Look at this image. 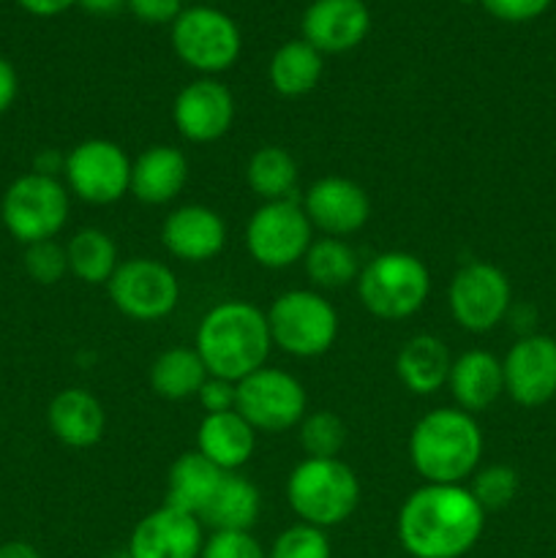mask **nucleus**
I'll list each match as a JSON object with an SVG mask.
<instances>
[{
	"instance_id": "7ed1b4c3",
	"label": "nucleus",
	"mask_w": 556,
	"mask_h": 558,
	"mask_svg": "<svg viewBox=\"0 0 556 558\" xmlns=\"http://www.w3.org/2000/svg\"><path fill=\"white\" fill-rule=\"evenodd\" d=\"M483 428L458 407L431 409L409 434V461L425 483L467 485L483 461Z\"/></svg>"
},
{
	"instance_id": "4be33fe9",
	"label": "nucleus",
	"mask_w": 556,
	"mask_h": 558,
	"mask_svg": "<svg viewBox=\"0 0 556 558\" xmlns=\"http://www.w3.org/2000/svg\"><path fill=\"white\" fill-rule=\"evenodd\" d=\"M447 390L461 412L478 414L494 407L505 396V374L501 360L485 349H469V352L452 357Z\"/></svg>"
},
{
	"instance_id": "0eeeda50",
	"label": "nucleus",
	"mask_w": 556,
	"mask_h": 558,
	"mask_svg": "<svg viewBox=\"0 0 556 558\" xmlns=\"http://www.w3.org/2000/svg\"><path fill=\"white\" fill-rule=\"evenodd\" d=\"M71 213V194L65 183L49 174L27 172L5 189L0 199L3 227L16 243L33 245L55 240Z\"/></svg>"
},
{
	"instance_id": "5701e85b",
	"label": "nucleus",
	"mask_w": 556,
	"mask_h": 558,
	"mask_svg": "<svg viewBox=\"0 0 556 558\" xmlns=\"http://www.w3.org/2000/svg\"><path fill=\"white\" fill-rule=\"evenodd\" d=\"M196 452L221 472H238L254 458L256 430L238 409L205 414L196 428Z\"/></svg>"
},
{
	"instance_id": "b1692460",
	"label": "nucleus",
	"mask_w": 556,
	"mask_h": 558,
	"mask_svg": "<svg viewBox=\"0 0 556 558\" xmlns=\"http://www.w3.org/2000/svg\"><path fill=\"white\" fill-rule=\"evenodd\" d=\"M452 368V354L439 336L420 332L409 338L396 357V374L412 396H434L447 387Z\"/></svg>"
},
{
	"instance_id": "aec40b11",
	"label": "nucleus",
	"mask_w": 556,
	"mask_h": 558,
	"mask_svg": "<svg viewBox=\"0 0 556 558\" xmlns=\"http://www.w3.org/2000/svg\"><path fill=\"white\" fill-rule=\"evenodd\" d=\"M189 174V158L183 150L172 145H150L131 158L129 194L142 205H169L183 194Z\"/></svg>"
},
{
	"instance_id": "1a4fd4ad",
	"label": "nucleus",
	"mask_w": 556,
	"mask_h": 558,
	"mask_svg": "<svg viewBox=\"0 0 556 558\" xmlns=\"http://www.w3.org/2000/svg\"><path fill=\"white\" fill-rule=\"evenodd\" d=\"M245 251L267 270H287L303 262L314 243V227L298 199L262 202L245 223Z\"/></svg>"
},
{
	"instance_id": "412c9836",
	"label": "nucleus",
	"mask_w": 556,
	"mask_h": 558,
	"mask_svg": "<svg viewBox=\"0 0 556 558\" xmlns=\"http://www.w3.org/2000/svg\"><path fill=\"white\" fill-rule=\"evenodd\" d=\"M47 425L60 445L71 450H87L104 439L107 412L93 392L82 387H65L49 401Z\"/></svg>"
},
{
	"instance_id": "c03bdc74",
	"label": "nucleus",
	"mask_w": 556,
	"mask_h": 558,
	"mask_svg": "<svg viewBox=\"0 0 556 558\" xmlns=\"http://www.w3.org/2000/svg\"><path fill=\"white\" fill-rule=\"evenodd\" d=\"M458 3H480V0H458Z\"/></svg>"
},
{
	"instance_id": "bb28decb",
	"label": "nucleus",
	"mask_w": 556,
	"mask_h": 558,
	"mask_svg": "<svg viewBox=\"0 0 556 558\" xmlns=\"http://www.w3.org/2000/svg\"><path fill=\"white\" fill-rule=\"evenodd\" d=\"M325 74V54L316 52L305 38H292L273 52L267 63L270 87L283 98L309 96Z\"/></svg>"
},
{
	"instance_id": "c9c22d12",
	"label": "nucleus",
	"mask_w": 556,
	"mask_h": 558,
	"mask_svg": "<svg viewBox=\"0 0 556 558\" xmlns=\"http://www.w3.org/2000/svg\"><path fill=\"white\" fill-rule=\"evenodd\" d=\"M200 558H267V550L251 532H213Z\"/></svg>"
},
{
	"instance_id": "39448f33",
	"label": "nucleus",
	"mask_w": 556,
	"mask_h": 558,
	"mask_svg": "<svg viewBox=\"0 0 556 558\" xmlns=\"http://www.w3.org/2000/svg\"><path fill=\"white\" fill-rule=\"evenodd\" d=\"M358 298L376 319L401 322L423 311L431 294V270L409 251L376 254L358 276Z\"/></svg>"
},
{
	"instance_id": "9b49d317",
	"label": "nucleus",
	"mask_w": 556,
	"mask_h": 558,
	"mask_svg": "<svg viewBox=\"0 0 556 558\" xmlns=\"http://www.w3.org/2000/svg\"><path fill=\"white\" fill-rule=\"evenodd\" d=\"M238 412L254 425L256 434H281L298 428L309 414V396L294 374L262 365L238 381Z\"/></svg>"
},
{
	"instance_id": "c756f323",
	"label": "nucleus",
	"mask_w": 556,
	"mask_h": 558,
	"mask_svg": "<svg viewBox=\"0 0 556 558\" xmlns=\"http://www.w3.org/2000/svg\"><path fill=\"white\" fill-rule=\"evenodd\" d=\"M303 270L316 292H327V289H343L349 283H358L363 267H360L358 251L347 240L314 238L303 256Z\"/></svg>"
},
{
	"instance_id": "6e6552de",
	"label": "nucleus",
	"mask_w": 556,
	"mask_h": 558,
	"mask_svg": "<svg viewBox=\"0 0 556 558\" xmlns=\"http://www.w3.org/2000/svg\"><path fill=\"white\" fill-rule=\"evenodd\" d=\"M172 49L189 69L202 76L229 71L240 58L243 36L238 22L213 5H191L172 22Z\"/></svg>"
},
{
	"instance_id": "e433bc0d",
	"label": "nucleus",
	"mask_w": 556,
	"mask_h": 558,
	"mask_svg": "<svg viewBox=\"0 0 556 558\" xmlns=\"http://www.w3.org/2000/svg\"><path fill=\"white\" fill-rule=\"evenodd\" d=\"M196 401L205 409V414L232 412V409H238V381L221 379V376H207Z\"/></svg>"
},
{
	"instance_id": "72a5a7b5",
	"label": "nucleus",
	"mask_w": 556,
	"mask_h": 558,
	"mask_svg": "<svg viewBox=\"0 0 556 558\" xmlns=\"http://www.w3.org/2000/svg\"><path fill=\"white\" fill-rule=\"evenodd\" d=\"M267 558H333V548L325 529L294 523L273 539Z\"/></svg>"
},
{
	"instance_id": "ddd939ff",
	"label": "nucleus",
	"mask_w": 556,
	"mask_h": 558,
	"mask_svg": "<svg viewBox=\"0 0 556 558\" xmlns=\"http://www.w3.org/2000/svg\"><path fill=\"white\" fill-rule=\"evenodd\" d=\"M107 292L114 308L134 322L164 319L180 303V281L172 267L147 256L120 262Z\"/></svg>"
},
{
	"instance_id": "dca6fc26",
	"label": "nucleus",
	"mask_w": 556,
	"mask_h": 558,
	"mask_svg": "<svg viewBox=\"0 0 556 558\" xmlns=\"http://www.w3.org/2000/svg\"><path fill=\"white\" fill-rule=\"evenodd\" d=\"M300 205L311 227L319 229L325 238H349L360 232L371 218V199L363 185L341 174L314 180Z\"/></svg>"
},
{
	"instance_id": "20e7f679",
	"label": "nucleus",
	"mask_w": 556,
	"mask_h": 558,
	"mask_svg": "<svg viewBox=\"0 0 556 558\" xmlns=\"http://www.w3.org/2000/svg\"><path fill=\"white\" fill-rule=\"evenodd\" d=\"M287 501L300 523L341 526L360 505V480L341 458H303L287 477Z\"/></svg>"
},
{
	"instance_id": "2f4dec72",
	"label": "nucleus",
	"mask_w": 556,
	"mask_h": 558,
	"mask_svg": "<svg viewBox=\"0 0 556 558\" xmlns=\"http://www.w3.org/2000/svg\"><path fill=\"white\" fill-rule=\"evenodd\" d=\"M298 441L305 458H338L347 447V423L333 409L309 412L298 425Z\"/></svg>"
},
{
	"instance_id": "f3484780",
	"label": "nucleus",
	"mask_w": 556,
	"mask_h": 558,
	"mask_svg": "<svg viewBox=\"0 0 556 558\" xmlns=\"http://www.w3.org/2000/svg\"><path fill=\"white\" fill-rule=\"evenodd\" d=\"M305 41L322 54H341L360 47L371 33L365 0H311L300 20Z\"/></svg>"
},
{
	"instance_id": "cd10ccee",
	"label": "nucleus",
	"mask_w": 556,
	"mask_h": 558,
	"mask_svg": "<svg viewBox=\"0 0 556 558\" xmlns=\"http://www.w3.org/2000/svg\"><path fill=\"white\" fill-rule=\"evenodd\" d=\"M207 368L200 352L191 347H172L153 360L147 379L153 392L164 401H189L200 396L202 385L207 381Z\"/></svg>"
},
{
	"instance_id": "58836bf2",
	"label": "nucleus",
	"mask_w": 556,
	"mask_h": 558,
	"mask_svg": "<svg viewBox=\"0 0 556 558\" xmlns=\"http://www.w3.org/2000/svg\"><path fill=\"white\" fill-rule=\"evenodd\" d=\"M125 9L145 25H172L183 11V0H125Z\"/></svg>"
},
{
	"instance_id": "423d86ee",
	"label": "nucleus",
	"mask_w": 556,
	"mask_h": 558,
	"mask_svg": "<svg viewBox=\"0 0 556 558\" xmlns=\"http://www.w3.org/2000/svg\"><path fill=\"white\" fill-rule=\"evenodd\" d=\"M267 314L273 347L289 357H322L338 341V311L316 289H289L273 300Z\"/></svg>"
},
{
	"instance_id": "4468645a",
	"label": "nucleus",
	"mask_w": 556,
	"mask_h": 558,
	"mask_svg": "<svg viewBox=\"0 0 556 558\" xmlns=\"http://www.w3.org/2000/svg\"><path fill=\"white\" fill-rule=\"evenodd\" d=\"M501 374L518 407H545L556 398V341L543 332L521 336L501 357Z\"/></svg>"
},
{
	"instance_id": "f704fd0d",
	"label": "nucleus",
	"mask_w": 556,
	"mask_h": 558,
	"mask_svg": "<svg viewBox=\"0 0 556 558\" xmlns=\"http://www.w3.org/2000/svg\"><path fill=\"white\" fill-rule=\"evenodd\" d=\"M25 272L31 281L41 283V287H52L60 278L69 272V256H65V245L55 243V240H44V243L25 245V256H22Z\"/></svg>"
},
{
	"instance_id": "c85d7f7f",
	"label": "nucleus",
	"mask_w": 556,
	"mask_h": 558,
	"mask_svg": "<svg viewBox=\"0 0 556 558\" xmlns=\"http://www.w3.org/2000/svg\"><path fill=\"white\" fill-rule=\"evenodd\" d=\"M300 167L298 158L281 145H262L245 163V183L262 202L294 199Z\"/></svg>"
},
{
	"instance_id": "7c9ffc66",
	"label": "nucleus",
	"mask_w": 556,
	"mask_h": 558,
	"mask_svg": "<svg viewBox=\"0 0 556 558\" xmlns=\"http://www.w3.org/2000/svg\"><path fill=\"white\" fill-rule=\"evenodd\" d=\"M65 256H69V272L76 281L87 287H107L109 278L114 276L120 265L118 245L104 229L87 227L80 229L74 238L65 243Z\"/></svg>"
},
{
	"instance_id": "9d476101",
	"label": "nucleus",
	"mask_w": 556,
	"mask_h": 558,
	"mask_svg": "<svg viewBox=\"0 0 556 558\" xmlns=\"http://www.w3.org/2000/svg\"><path fill=\"white\" fill-rule=\"evenodd\" d=\"M447 308L461 330L483 336L499 327L512 308V287L491 262H467L447 287Z\"/></svg>"
},
{
	"instance_id": "a878e982",
	"label": "nucleus",
	"mask_w": 556,
	"mask_h": 558,
	"mask_svg": "<svg viewBox=\"0 0 556 558\" xmlns=\"http://www.w3.org/2000/svg\"><path fill=\"white\" fill-rule=\"evenodd\" d=\"M259 488L243 474L227 472L213 494L210 505L200 515V523L210 526L213 532H251L254 523L259 521Z\"/></svg>"
},
{
	"instance_id": "2eb2a0df",
	"label": "nucleus",
	"mask_w": 556,
	"mask_h": 558,
	"mask_svg": "<svg viewBox=\"0 0 556 558\" xmlns=\"http://www.w3.org/2000/svg\"><path fill=\"white\" fill-rule=\"evenodd\" d=\"M172 123L183 140L210 145L223 140L234 123V96L216 76H200L174 96Z\"/></svg>"
},
{
	"instance_id": "a211bd4d",
	"label": "nucleus",
	"mask_w": 556,
	"mask_h": 558,
	"mask_svg": "<svg viewBox=\"0 0 556 558\" xmlns=\"http://www.w3.org/2000/svg\"><path fill=\"white\" fill-rule=\"evenodd\" d=\"M205 534L200 518L161 505L147 512L129 539V558H200Z\"/></svg>"
},
{
	"instance_id": "79ce46f5",
	"label": "nucleus",
	"mask_w": 556,
	"mask_h": 558,
	"mask_svg": "<svg viewBox=\"0 0 556 558\" xmlns=\"http://www.w3.org/2000/svg\"><path fill=\"white\" fill-rule=\"evenodd\" d=\"M76 5H82L93 16H112L125 9V0H76Z\"/></svg>"
},
{
	"instance_id": "37998d69",
	"label": "nucleus",
	"mask_w": 556,
	"mask_h": 558,
	"mask_svg": "<svg viewBox=\"0 0 556 558\" xmlns=\"http://www.w3.org/2000/svg\"><path fill=\"white\" fill-rule=\"evenodd\" d=\"M0 558H41L31 543H22V539H11V543L0 545Z\"/></svg>"
},
{
	"instance_id": "4c0bfd02",
	"label": "nucleus",
	"mask_w": 556,
	"mask_h": 558,
	"mask_svg": "<svg viewBox=\"0 0 556 558\" xmlns=\"http://www.w3.org/2000/svg\"><path fill=\"white\" fill-rule=\"evenodd\" d=\"M480 5L501 22H532L548 11L551 0H480Z\"/></svg>"
},
{
	"instance_id": "a19ab883",
	"label": "nucleus",
	"mask_w": 556,
	"mask_h": 558,
	"mask_svg": "<svg viewBox=\"0 0 556 558\" xmlns=\"http://www.w3.org/2000/svg\"><path fill=\"white\" fill-rule=\"evenodd\" d=\"M33 16H58L76 5V0H16Z\"/></svg>"
},
{
	"instance_id": "473e14b6",
	"label": "nucleus",
	"mask_w": 556,
	"mask_h": 558,
	"mask_svg": "<svg viewBox=\"0 0 556 558\" xmlns=\"http://www.w3.org/2000/svg\"><path fill=\"white\" fill-rule=\"evenodd\" d=\"M467 488L472 490V496L485 512H496L512 505L518 488H521V480H518L516 469L507 466V463H491V466L478 469L472 474Z\"/></svg>"
},
{
	"instance_id": "f8f14e48",
	"label": "nucleus",
	"mask_w": 556,
	"mask_h": 558,
	"mask_svg": "<svg viewBox=\"0 0 556 558\" xmlns=\"http://www.w3.org/2000/svg\"><path fill=\"white\" fill-rule=\"evenodd\" d=\"M69 194L87 205H114L131 189V158L118 142L85 140L69 150L63 161Z\"/></svg>"
},
{
	"instance_id": "f03ea898",
	"label": "nucleus",
	"mask_w": 556,
	"mask_h": 558,
	"mask_svg": "<svg viewBox=\"0 0 556 558\" xmlns=\"http://www.w3.org/2000/svg\"><path fill=\"white\" fill-rule=\"evenodd\" d=\"M194 349L210 376L245 379L267 365L273 349L267 314L249 300H223L200 319Z\"/></svg>"
},
{
	"instance_id": "ea45409f",
	"label": "nucleus",
	"mask_w": 556,
	"mask_h": 558,
	"mask_svg": "<svg viewBox=\"0 0 556 558\" xmlns=\"http://www.w3.org/2000/svg\"><path fill=\"white\" fill-rule=\"evenodd\" d=\"M20 96V76L5 58H0V114L9 112Z\"/></svg>"
},
{
	"instance_id": "393cba45",
	"label": "nucleus",
	"mask_w": 556,
	"mask_h": 558,
	"mask_svg": "<svg viewBox=\"0 0 556 558\" xmlns=\"http://www.w3.org/2000/svg\"><path fill=\"white\" fill-rule=\"evenodd\" d=\"M223 474L227 472H221L216 463H210L196 450L183 452V456L174 458V463L167 472V496H164V505L200 518L205 512V507L210 505L216 488L221 485Z\"/></svg>"
},
{
	"instance_id": "f257e3e1",
	"label": "nucleus",
	"mask_w": 556,
	"mask_h": 558,
	"mask_svg": "<svg viewBox=\"0 0 556 558\" xmlns=\"http://www.w3.org/2000/svg\"><path fill=\"white\" fill-rule=\"evenodd\" d=\"M485 510L467 485L425 483L398 510V543L412 558H461L480 543Z\"/></svg>"
},
{
	"instance_id": "6ab92c4d",
	"label": "nucleus",
	"mask_w": 556,
	"mask_h": 558,
	"mask_svg": "<svg viewBox=\"0 0 556 558\" xmlns=\"http://www.w3.org/2000/svg\"><path fill=\"white\" fill-rule=\"evenodd\" d=\"M161 245L180 262L202 265L227 245V221L207 205L174 207L161 223Z\"/></svg>"
}]
</instances>
